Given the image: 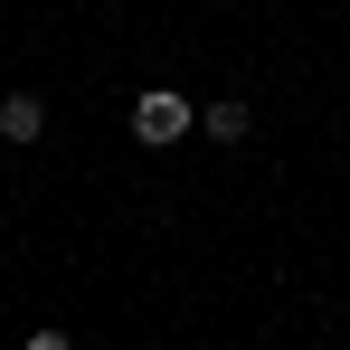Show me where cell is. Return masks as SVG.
Returning <instances> with one entry per match:
<instances>
[{
    "label": "cell",
    "instance_id": "cell-1",
    "mask_svg": "<svg viewBox=\"0 0 350 350\" xmlns=\"http://www.w3.org/2000/svg\"><path fill=\"white\" fill-rule=\"evenodd\" d=\"M180 133H199V105H180L171 85H152V95L133 105V142H152V152H171Z\"/></svg>",
    "mask_w": 350,
    "mask_h": 350
},
{
    "label": "cell",
    "instance_id": "cell-2",
    "mask_svg": "<svg viewBox=\"0 0 350 350\" xmlns=\"http://www.w3.org/2000/svg\"><path fill=\"white\" fill-rule=\"evenodd\" d=\"M38 133H48V105H38V95H0V142H19V152H29Z\"/></svg>",
    "mask_w": 350,
    "mask_h": 350
},
{
    "label": "cell",
    "instance_id": "cell-3",
    "mask_svg": "<svg viewBox=\"0 0 350 350\" xmlns=\"http://www.w3.org/2000/svg\"><path fill=\"white\" fill-rule=\"evenodd\" d=\"M199 133H208V142H246V133H256V114H246L237 95H218V105H199Z\"/></svg>",
    "mask_w": 350,
    "mask_h": 350
}]
</instances>
